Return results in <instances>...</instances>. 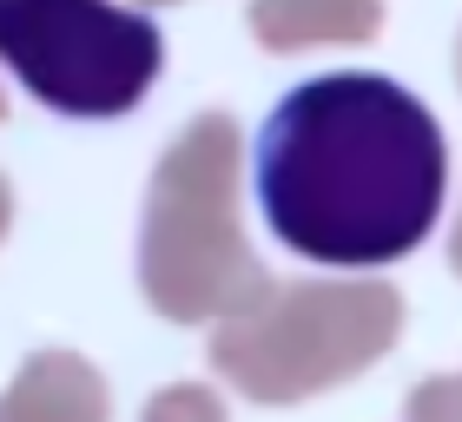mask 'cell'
I'll return each mask as SVG.
<instances>
[{"label":"cell","instance_id":"6da1fadb","mask_svg":"<svg viewBox=\"0 0 462 422\" xmlns=\"http://www.w3.org/2000/svg\"><path fill=\"white\" fill-rule=\"evenodd\" d=\"M443 125L383 73L304 79L251 139V192L271 238L330 271L410 258L443 218Z\"/></svg>","mask_w":462,"mask_h":422},{"label":"cell","instance_id":"7a4b0ae2","mask_svg":"<svg viewBox=\"0 0 462 422\" xmlns=\"http://www.w3.org/2000/svg\"><path fill=\"white\" fill-rule=\"evenodd\" d=\"M0 53L67 119H125L165 67L159 27L119 0H0Z\"/></svg>","mask_w":462,"mask_h":422}]
</instances>
